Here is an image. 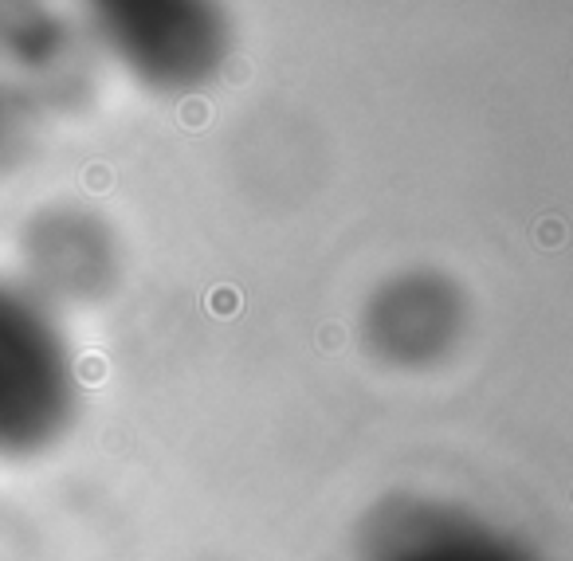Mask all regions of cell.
Masks as SVG:
<instances>
[{
    "mask_svg": "<svg viewBox=\"0 0 573 561\" xmlns=\"http://www.w3.org/2000/svg\"><path fill=\"white\" fill-rule=\"evenodd\" d=\"M460 330V298L436 275L393 279L369 306V342L381 357L421 365L448 350Z\"/></svg>",
    "mask_w": 573,
    "mask_h": 561,
    "instance_id": "277c9868",
    "label": "cell"
},
{
    "mask_svg": "<svg viewBox=\"0 0 573 561\" xmlns=\"http://www.w3.org/2000/svg\"><path fill=\"white\" fill-rule=\"evenodd\" d=\"M32 243V267L35 275L51 279L59 291L83 295L90 287L103 283L111 271V256H106V240L83 216H51L40 224Z\"/></svg>",
    "mask_w": 573,
    "mask_h": 561,
    "instance_id": "5b68a950",
    "label": "cell"
},
{
    "mask_svg": "<svg viewBox=\"0 0 573 561\" xmlns=\"http://www.w3.org/2000/svg\"><path fill=\"white\" fill-rule=\"evenodd\" d=\"M95 16L106 48L158 87L205 83L228 51V28L205 4H106Z\"/></svg>",
    "mask_w": 573,
    "mask_h": 561,
    "instance_id": "7a4b0ae2",
    "label": "cell"
},
{
    "mask_svg": "<svg viewBox=\"0 0 573 561\" xmlns=\"http://www.w3.org/2000/svg\"><path fill=\"white\" fill-rule=\"evenodd\" d=\"M361 561H538L507 534L448 506L397 503L373 522Z\"/></svg>",
    "mask_w": 573,
    "mask_h": 561,
    "instance_id": "3957f363",
    "label": "cell"
},
{
    "mask_svg": "<svg viewBox=\"0 0 573 561\" xmlns=\"http://www.w3.org/2000/svg\"><path fill=\"white\" fill-rule=\"evenodd\" d=\"M75 373L59 326L32 291L0 283V456H28L67 428Z\"/></svg>",
    "mask_w": 573,
    "mask_h": 561,
    "instance_id": "6da1fadb",
    "label": "cell"
}]
</instances>
